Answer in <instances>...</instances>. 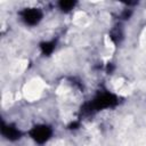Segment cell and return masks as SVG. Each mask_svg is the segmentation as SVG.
<instances>
[{
    "label": "cell",
    "instance_id": "cell-1",
    "mask_svg": "<svg viewBox=\"0 0 146 146\" xmlns=\"http://www.w3.org/2000/svg\"><path fill=\"white\" fill-rule=\"evenodd\" d=\"M51 135V130L46 125H38L31 131V136L39 143L46 141Z\"/></svg>",
    "mask_w": 146,
    "mask_h": 146
},
{
    "label": "cell",
    "instance_id": "cell-2",
    "mask_svg": "<svg viewBox=\"0 0 146 146\" xmlns=\"http://www.w3.org/2000/svg\"><path fill=\"white\" fill-rule=\"evenodd\" d=\"M115 98L112 96V95H102L99 96L98 98L95 99V102L91 104V107L92 108H104V107H108V106H112L113 104H115Z\"/></svg>",
    "mask_w": 146,
    "mask_h": 146
},
{
    "label": "cell",
    "instance_id": "cell-3",
    "mask_svg": "<svg viewBox=\"0 0 146 146\" xmlns=\"http://www.w3.org/2000/svg\"><path fill=\"white\" fill-rule=\"evenodd\" d=\"M23 18L27 24L34 25L36 24L41 18V13L36 9H26L23 13Z\"/></svg>",
    "mask_w": 146,
    "mask_h": 146
},
{
    "label": "cell",
    "instance_id": "cell-4",
    "mask_svg": "<svg viewBox=\"0 0 146 146\" xmlns=\"http://www.w3.org/2000/svg\"><path fill=\"white\" fill-rule=\"evenodd\" d=\"M2 133H3V136H6L7 138H9V139H16V138H19V131L16 129V128H14V127H11V125H3V128H2Z\"/></svg>",
    "mask_w": 146,
    "mask_h": 146
},
{
    "label": "cell",
    "instance_id": "cell-5",
    "mask_svg": "<svg viewBox=\"0 0 146 146\" xmlns=\"http://www.w3.org/2000/svg\"><path fill=\"white\" fill-rule=\"evenodd\" d=\"M54 48H55V43L54 42H44V43L41 44V49H42L43 54H46V55L51 54Z\"/></svg>",
    "mask_w": 146,
    "mask_h": 146
},
{
    "label": "cell",
    "instance_id": "cell-6",
    "mask_svg": "<svg viewBox=\"0 0 146 146\" xmlns=\"http://www.w3.org/2000/svg\"><path fill=\"white\" fill-rule=\"evenodd\" d=\"M74 5H75L74 1H60V2H59V7H60L63 10H70Z\"/></svg>",
    "mask_w": 146,
    "mask_h": 146
},
{
    "label": "cell",
    "instance_id": "cell-7",
    "mask_svg": "<svg viewBox=\"0 0 146 146\" xmlns=\"http://www.w3.org/2000/svg\"><path fill=\"white\" fill-rule=\"evenodd\" d=\"M130 15H131V11H130V10H125V11L123 13V18H128Z\"/></svg>",
    "mask_w": 146,
    "mask_h": 146
}]
</instances>
